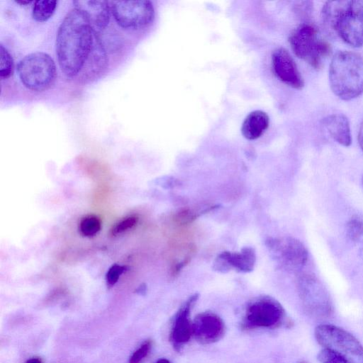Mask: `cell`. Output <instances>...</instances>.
<instances>
[{
	"label": "cell",
	"mask_w": 363,
	"mask_h": 363,
	"mask_svg": "<svg viewBox=\"0 0 363 363\" xmlns=\"http://www.w3.org/2000/svg\"><path fill=\"white\" fill-rule=\"evenodd\" d=\"M96 33L85 16L73 9L65 16L56 35L58 65L67 77L77 75L85 65L94 47Z\"/></svg>",
	"instance_id": "cell-1"
},
{
	"label": "cell",
	"mask_w": 363,
	"mask_h": 363,
	"mask_svg": "<svg viewBox=\"0 0 363 363\" xmlns=\"http://www.w3.org/2000/svg\"><path fill=\"white\" fill-rule=\"evenodd\" d=\"M321 13L325 25L342 41L363 46V0L329 1Z\"/></svg>",
	"instance_id": "cell-2"
},
{
	"label": "cell",
	"mask_w": 363,
	"mask_h": 363,
	"mask_svg": "<svg viewBox=\"0 0 363 363\" xmlns=\"http://www.w3.org/2000/svg\"><path fill=\"white\" fill-rule=\"evenodd\" d=\"M332 91L342 100L363 94V57L351 51H339L332 57L329 68Z\"/></svg>",
	"instance_id": "cell-3"
},
{
	"label": "cell",
	"mask_w": 363,
	"mask_h": 363,
	"mask_svg": "<svg viewBox=\"0 0 363 363\" xmlns=\"http://www.w3.org/2000/svg\"><path fill=\"white\" fill-rule=\"evenodd\" d=\"M289 42L298 58L317 69L332 52L330 43L322 37L318 28L310 23H301L296 28Z\"/></svg>",
	"instance_id": "cell-4"
},
{
	"label": "cell",
	"mask_w": 363,
	"mask_h": 363,
	"mask_svg": "<svg viewBox=\"0 0 363 363\" xmlns=\"http://www.w3.org/2000/svg\"><path fill=\"white\" fill-rule=\"evenodd\" d=\"M18 77L25 87L33 91H43L54 82L56 65L47 53L35 52L26 55L18 65Z\"/></svg>",
	"instance_id": "cell-5"
},
{
	"label": "cell",
	"mask_w": 363,
	"mask_h": 363,
	"mask_svg": "<svg viewBox=\"0 0 363 363\" xmlns=\"http://www.w3.org/2000/svg\"><path fill=\"white\" fill-rule=\"evenodd\" d=\"M315 337L319 345L337 352L347 363H363V346L347 330L333 325L321 324L315 328Z\"/></svg>",
	"instance_id": "cell-6"
},
{
	"label": "cell",
	"mask_w": 363,
	"mask_h": 363,
	"mask_svg": "<svg viewBox=\"0 0 363 363\" xmlns=\"http://www.w3.org/2000/svg\"><path fill=\"white\" fill-rule=\"evenodd\" d=\"M299 294L305 311L317 318H326L333 313V305L325 286L313 274H303L298 279Z\"/></svg>",
	"instance_id": "cell-7"
},
{
	"label": "cell",
	"mask_w": 363,
	"mask_h": 363,
	"mask_svg": "<svg viewBox=\"0 0 363 363\" xmlns=\"http://www.w3.org/2000/svg\"><path fill=\"white\" fill-rule=\"evenodd\" d=\"M109 3L115 21L125 29L147 26L155 16L154 7L150 1H112Z\"/></svg>",
	"instance_id": "cell-8"
},
{
	"label": "cell",
	"mask_w": 363,
	"mask_h": 363,
	"mask_svg": "<svg viewBox=\"0 0 363 363\" xmlns=\"http://www.w3.org/2000/svg\"><path fill=\"white\" fill-rule=\"evenodd\" d=\"M284 315V310L278 301L269 297L259 298L248 305L243 327L275 328L281 324Z\"/></svg>",
	"instance_id": "cell-9"
},
{
	"label": "cell",
	"mask_w": 363,
	"mask_h": 363,
	"mask_svg": "<svg viewBox=\"0 0 363 363\" xmlns=\"http://www.w3.org/2000/svg\"><path fill=\"white\" fill-rule=\"evenodd\" d=\"M266 245L274 258L286 269L299 270L307 262L308 251L304 245L297 239L290 237L269 238Z\"/></svg>",
	"instance_id": "cell-10"
},
{
	"label": "cell",
	"mask_w": 363,
	"mask_h": 363,
	"mask_svg": "<svg viewBox=\"0 0 363 363\" xmlns=\"http://www.w3.org/2000/svg\"><path fill=\"white\" fill-rule=\"evenodd\" d=\"M199 298V294L191 296L176 313L169 335V340L177 351L189 341L193 335V322L190 313Z\"/></svg>",
	"instance_id": "cell-11"
},
{
	"label": "cell",
	"mask_w": 363,
	"mask_h": 363,
	"mask_svg": "<svg viewBox=\"0 0 363 363\" xmlns=\"http://www.w3.org/2000/svg\"><path fill=\"white\" fill-rule=\"evenodd\" d=\"M272 62L274 72L279 80L294 89L303 88V79L286 50L283 48L275 50L272 53Z\"/></svg>",
	"instance_id": "cell-12"
},
{
	"label": "cell",
	"mask_w": 363,
	"mask_h": 363,
	"mask_svg": "<svg viewBox=\"0 0 363 363\" xmlns=\"http://www.w3.org/2000/svg\"><path fill=\"white\" fill-rule=\"evenodd\" d=\"M225 330L223 320L211 312L201 313L193 321V335L203 344L213 343L220 340Z\"/></svg>",
	"instance_id": "cell-13"
},
{
	"label": "cell",
	"mask_w": 363,
	"mask_h": 363,
	"mask_svg": "<svg viewBox=\"0 0 363 363\" xmlns=\"http://www.w3.org/2000/svg\"><path fill=\"white\" fill-rule=\"evenodd\" d=\"M74 8L81 11L97 33L104 30L109 23L110 3L106 1L77 0L73 2Z\"/></svg>",
	"instance_id": "cell-14"
},
{
	"label": "cell",
	"mask_w": 363,
	"mask_h": 363,
	"mask_svg": "<svg viewBox=\"0 0 363 363\" xmlns=\"http://www.w3.org/2000/svg\"><path fill=\"white\" fill-rule=\"evenodd\" d=\"M323 125L331 138L339 144L347 147L352 143L350 122L342 113H333L323 120Z\"/></svg>",
	"instance_id": "cell-15"
},
{
	"label": "cell",
	"mask_w": 363,
	"mask_h": 363,
	"mask_svg": "<svg viewBox=\"0 0 363 363\" xmlns=\"http://www.w3.org/2000/svg\"><path fill=\"white\" fill-rule=\"evenodd\" d=\"M226 261L229 269L234 268L241 272H250L253 270L256 254L254 248L245 247L240 252L225 251L220 253Z\"/></svg>",
	"instance_id": "cell-16"
},
{
	"label": "cell",
	"mask_w": 363,
	"mask_h": 363,
	"mask_svg": "<svg viewBox=\"0 0 363 363\" xmlns=\"http://www.w3.org/2000/svg\"><path fill=\"white\" fill-rule=\"evenodd\" d=\"M269 119L267 114L262 111H254L245 118L241 132L248 140L259 138L269 126Z\"/></svg>",
	"instance_id": "cell-17"
},
{
	"label": "cell",
	"mask_w": 363,
	"mask_h": 363,
	"mask_svg": "<svg viewBox=\"0 0 363 363\" xmlns=\"http://www.w3.org/2000/svg\"><path fill=\"white\" fill-rule=\"evenodd\" d=\"M57 1L55 0H38L34 2L32 16L38 22L48 21L57 8Z\"/></svg>",
	"instance_id": "cell-18"
},
{
	"label": "cell",
	"mask_w": 363,
	"mask_h": 363,
	"mask_svg": "<svg viewBox=\"0 0 363 363\" xmlns=\"http://www.w3.org/2000/svg\"><path fill=\"white\" fill-rule=\"evenodd\" d=\"M101 227L100 219L95 215H87L79 222V230L82 235L91 237L96 235Z\"/></svg>",
	"instance_id": "cell-19"
},
{
	"label": "cell",
	"mask_w": 363,
	"mask_h": 363,
	"mask_svg": "<svg viewBox=\"0 0 363 363\" xmlns=\"http://www.w3.org/2000/svg\"><path fill=\"white\" fill-rule=\"evenodd\" d=\"M13 71V60L8 50L0 45V77L1 79L10 77Z\"/></svg>",
	"instance_id": "cell-20"
},
{
	"label": "cell",
	"mask_w": 363,
	"mask_h": 363,
	"mask_svg": "<svg viewBox=\"0 0 363 363\" xmlns=\"http://www.w3.org/2000/svg\"><path fill=\"white\" fill-rule=\"evenodd\" d=\"M346 233L350 240L357 242L363 236V219L352 217L347 223Z\"/></svg>",
	"instance_id": "cell-21"
},
{
	"label": "cell",
	"mask_w": 363,
	"mask_h": 363,
	"mask_svg": "<svg viewBox=\"0 0 363 363\" xmlns=\"http://www.w3.org/2000/svg\"><path fill=\"white\" fill-rule=\"evenodd\" d=\"M138 218L135 216H129L116 223L111 229L110 234L117 236L133 228L138 223Z\"/></svg>",
	"instance_id": "cell-22"
},
{
	"label": "cell",
	"mask_w": 363,
	"mask_h": 363,
	"mask_svg": "<svg viewBox=\"0 0 363 363\" xmlns=\"http://www.w3.org/2000/svg\"><path fill=\"white\" fill-rule=\"evenodd\" d=\"M317 358L320 363H347L345 358L337 352L323 347L318 353Z\"/></svg>",
	"instance_id": "cell-23"
},
{
	"label": "cell",
	"mask_w": 363,
	"mask_h": 363,
	"mask_svg": "<svg viewBox=\"0 0 363 363\" xmlns=\"http://www.w3.org/2000/svg\"><path fill=\"white\" fill-rule=\"evenodd\" d=\"M151 347V340H148L144 342L131 355L129 363H140L149 354Z\"/></svg>",
	"instance_id": "cell-24"
},
{
	"label": "cell",
	"mask_w": 363,
	"mask_h": 363,
	"mask_svg": "<svg viewBox=\"0 0 363 363\" xmlns=\"http://www.w3.org/2000/svg\"><path fill=\"white\" fill-rule=\"evenodd\" d=\"M125 270V267L119 264L112 265L106 273V282L110 286L114 285Z\"/></svg>",
	"instance_id": "cell-25"
},
{
	"label": "cell",
	"mask_w": 363,
	"mask_h": 363,
	"mask_svg": "<svg viewBox=\"0 0 363 363\" xmlns=\"http://www.w3.org/2000/svg\"><path fill=\"white\" fill-rule=\"evenodd\" d=\"M358 143L363 151V119L360 123L359 131H358Z\"/></svg>",
	"instance_id": "cell-26"
},
{
	"label": "cell",
	"mask_w": 363,
	"mask_h": 363,
	"mask_svg": "<svg viewBox=\"0 0 363 363\" xmlns=\"http://www.w3.org/2000/svg\"><path fill=\"white\" fill-rule=\"evenodd\" d=\"M15 2L18 4H20V5H23V6H25V5H28V4H30V3H32V1H29V0H16Z\"/></svg>",
	"instance_id": "cell-27"
},
{
	"label": "cell",
	"mask_w": 363,
	"mask_h": 363,
	"mask_svg": "<svg viewBox=\"0 0 363 363\" xmlns=\"http://www.w3.org/2000/svg\"><path fill=\"white\" fill-rule=\"evenodd\" d=\"M26 363H42V361L40 358L33 357L27 360Z\"/></svg>",
	"instance_id": "cell-28"
},
{
	"label": "cell",
	"mask_w": 363,
	"mask_h": 363,
	"mask_svg": "<svg viewBox=\"0 0 363 363\" xmlns=\"http://www.w3.org/2000/svg\"><path fill=\"white\" fill-rule=\"evenodd\" d=\"M156 363H171V362L167 359H160Z\"/></svg>",
	"instance_id": "cell-29"
},
{
	"label": "cell",
	"mask_w": 363,
	"mask_h": 363,
	"mask_svg": "<svg viewBox=\"0 0 363 363\" xmlns=\"http://www.w3.org/2000/svg\"><path fill=\"white\" fill-rule=\"evenodd\" d=\"M300 363H308V362L303 361V362H301Z\"/></svg>",
	"instance_id": "cell-30"
},
{
	"label": "cell",
	"mask_w": 363,
	"mask_h": 363,
	"mask_svg": "<svg viewBox=\"0 0 363 363\" xmlns=\"http://www.w3.org/2000/svg\"><path fill=\"white\" fill-rule=\"evenodd\" d=\"M362 184H363V177H362Z\"/></svg>",
	"instance_id": "cell-31"
}]
</instances>
